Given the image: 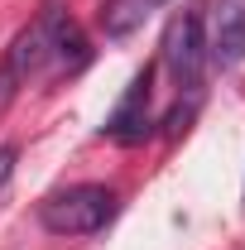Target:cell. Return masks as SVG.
Masks as SVG:
<instances>
[{"label": "cell", "instance_id": "6da1fadb", "mask_svg": "<svg viewBox=\"0 0 245 250\" xmlns=\"http://www.w3.org/2000/svg\"><path fill=\"white\" fill-rule=\"evenodd\" d=\"M116 212H121V197L106 183H77V188H62V192H48L39 202V221L53 236H92Z\"/></svg>", "mask_w": 245, "mask_h": 250}, {"label": "cell", "instance_id": "7a4b0ae2", "mask_svg": "<svg viewBox=\"0 0 245 250\" xmlns=\"http://www.w3.org/2000/svg\"><path fill=\"white\" fill-rule=\"evenodd\" d=\"M58 5H43L24 29L10 39V48L0 53V116L5 106L20 96V87H29V77H39L48 67V53H53V29H58Z\"/></svg>", "mask_w": 245, "mask_h": 250}, {"label": "cell", "instance_id": "3957f363", "mask_svg": "<svg viewBox=\"0 0 245 250\" xmlns=\"http://www.w3.org/2000/svg\"><path fill=\"white\" fill-rule=\"evenodd\" d=\"M163 67L173 77L178 92H197L202 87V67H207V24L197 10H183L168 34H163Z\"/></svg>", "mask_w": 245, "mask_h": 250}, {"label": "cell", "instance_id": "277c9868", "mask_svg": "<svg viewBox=\"0 0 245 250\" xmlns=\"http://www.w3.org/2000/svg\"><path fill=\"white\" fill-rule=\"evenodd\" d=\"M202 24H207V62L221 72L241 67L245 62V0H212Z\"/></svg>", "mask_w": 245, "mask_h": 250}, {"label": "cell", "instance_id": "5b68a950", "mask_svg": "<svg viewBox=\"0 0 245 250\" xmlns=\"http://www.w3.org/2000/svg\"><path fill=\"white\" fill-rule=\"evenodd\" d=\"M149 77H154V67H144V72L130 82L125 101L111 111V121H106V135H111V140L135 145V140H144V135H149Z\"/></svg>", "mask_w": 245, "mask_h": 250}, {"label": "cell", "instance_id": "8992f818", "mask_svg": "<svg viewBox=\"0 0 245 250\" xmlns=\"http://www.w3.org/2000/svg\"><path fill=\"white\" fill-rule=\"evenodd\" d=\"M92 58V48H87V39L77 29V20L62 10L58 15V29H53V53H48V67L53 72H77V67H87Z\"/></svg>", "mask_w": 245, "mask_h": 250}, {"label": "cell", "instance_id": "52a82bcc", "mask_svg": "<svg viewBox=\"0 0 245 250\" xmlns=\"http://www.w3.org/2000/svg\"><path fill=\"white\" fill-rule=\"evenodd\" d=\"M144 15H149V0H106L101 5V29H106V39H125L144 24Z\"/></svg>", "mask_w": 245, "mask_h": 250}, {"label": "cell", "instance_id": "ba28073f", "mask_svg": "<svg viewBox=\"0 0 245 250\" xmlns=\"http://www.w3.org/2000/svg\"><path fill=\"white\" fill-rule=\"evenodd\" d=\"M10 168H15V145H0V183L10 178Z\"/></svg>", "mask_w": 245, "mask_h": 250}, {"label": "cell", "instance_id": "9c48e42d", "mask_svg": "<svg viewBox=\"0 0 245 250\" xmlns=\"http://www.w3.org/2000/svg\"><path fill=\"white\" fill-rule=\"evenodd\" d=\"M149 5H163V0H149Z\"/></svg>", "mask_w": 245, "mask_h": 250}]
</instances>
